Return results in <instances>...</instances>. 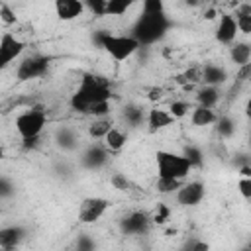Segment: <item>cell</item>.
I'll list each match as a JSON object with an SVG mask.
<instances>
[{
  "label": "cell",
  "mask_w": 251,
  "mask_h": 251,
  "mask_svg": "<svg viewBox=\"0 0 251 251\" xmlns=\"http://www.w3.org/2000/svg\"><path fill=\"white\" fill-rule=\"evenodd\" d=\"M24 49H25V43L20 37H16L12 31H4L0 39V67L2 69L10 67V63L20 59Z\"/></svg>",
  "instance_id": "8fae6325"
},
{
  "label": "cell",
  "mask_w": 251,
  "mask_h": 251,
  "mask_svg": "<svg viewBox=\"0 0 251 251\" xmlns=\"http://www.w3.org/2000/svg\"><path fill=\"white\" fill-rule=\"evenodd\" d=\"M200 78L204 84H212V86H222L227 80V71L224 65L218 63H206L200 69Z\"/></svg>",
  "instance_id": "9a60e30c"
},
{
  "label": "cell",
  "mask_w": 251,
  "mask_h": 251,
  "mask_svg": "<svg viewBox=\"0 0 251 251\" xmlns=\"http://www.w3.org/2000/svg\"><path fill=\"white\" fill-rule=\"evenodd\" d=\"M108 153H110V149L104 143H90L78 155L80 167L86 171H98L108 163Z\"/></svg>",
  "instance_id": "30bf717a"
},
{
  "label": "cell",
  "mask_w": 251,
  "mask_h": 251,
  "mask_svg": "<svg viewBox=\"0 0 251 251\" xmlns=\"http://www.w3.org/2000/svg\"><path fill=\"white\" fill-rule=\"evenodd\" d=\"M184 247H186L188 251H202V249H208L210 245H208L206 241H200V239H190V241L184 243Z\"/></svg>",
  "instance_id": "74e56055"
},
{
  "label": "cell",
  "mask_w": 251,
  "mask_h": 251,
  "mask_svg": "<svg viewBox=\"0 0 251 251\" xmlns=\"http://www.w3.org/2000/svg\"><path fill=\"white\" fill-rule=\"evenodd\" d=\"M45 126H47V114L41 106H31V108L20 112L14 120V127L18 131V135L22 137V141L39 139Z\"/></svg>",
  "instance_id": "5b68a950"
},
{
  "label": "cell",
  "mask_w": 251,
  "mask_h": 251,
  "mask_svg": "<svg viewBox=\"0 0 251 251\" xmlns=\"http://www.w3.org/2000/svg\"><path fill=\"white\" fill-rule=\"evenodd\" d=\"M96 43L116 61V63H124L127 61L141 45L139 41L129 33V35H116L110 31H100L96 35Z\"/></svg>",
  "instance_id": "277c9868"
},
{
  "label": "cell",
  "mask_w": 251,
  "mask_h": 251,
  "mask_svg": "<svg viewBox=\"0 0 251 251\" xmlns=\"http://www.w3.org/2000/svg\"><path fill=\"white\" fill-rule=\"evenodd\" d=\"M151 222L153 220L147 212L133 210V212H127L120 220V231H122V235H143L149 231Z\"/></svg>",
  "instance_id": "9c48e42d"
},
{
  "label": "cell",
  "mask_w": 251,
  "mask_h": 251,
  "mask_svg": "<svg viewBox=\"0 0 251 251\" xmlns=\"http://www.w3.org/2000/svg\"><path fill=\"white\" fill-rule=\"evenodd\" d=\"M112 126H114V124H112L108 118H94V120L88 124V129H86V131H88V135H90L92 139H104Z\"/></svg>",
  "instance_id": "cb8c5ba5"
},
{
  "label": "cell",
  "mask_w": 251,
  "mask_h": 251,
  "mask_svg": "<svg viewBox=\"0 0 251 251\" xmlns=\"http://www.w3.org/2000/svg\"><path fill=\"white\" fill-rule=\"evenodd\" d=\"M155 167H157V176L178 178V180H186L190 171L194 169L192 161L184 153H173L165 149H159L155 153Z\"/></svg>",
  "instance_id": "3957f363"
},
{
  "label": "cell",
  "mask_w": 251,
  "mask_h": 251,
  "mask_svg": "<svg viewBox=\"0 0 251 251\" xmlns=\"http://www.w3.org/2000/svg\"><path fill=\"white\" fill-rule=\"evenodd\" d=\"M196 104L206 106V108H216V104L222 98V88L220 86H212V84H204L196 90Z\"/></svg>",
  "instance_id": "ac0fdd59"
},
{
  "label": "cell",
  "mask_w": 251,
  "mask_h": 251,
  "mask_svg": "<svg viewBox=\"0 0 251 251\" xmlns=\"http://www.w3.org/2000/svg\"><path fill=\"white\" fill-rule=\"evenodd\" d=\"M25 237V229L22 226H4L0 229V249L12 251L16 249Z\"/></svg>",
  "instance_id": "2e32d148"
},
{
  "label": "cell",
  "mask_w": 251,
  "mask_h": 251,
  "mask_svg": "<svg viewBox=\"0 0 251 251\" xmlns=\"http://www.w3.org/2000/svg\"><path fill=\"white\" fill-rule=\"evenodd\" d=\"M110 98H112V86L108 78L94 75V73H84L76 90L69 98V106L78 114H86V110L94 102L110 100Z\"/></svg>",
  "instance_id": "6da1fadb"
},
{
  "label": "cell",
  "mask_w": 251,
  "mask_h": 251,
  "mask_svg": "<svg viewBox=\"0 0 251 251\" xmlns=\"http://www.w3.org/2000/svg\"><path fill=\"white\" fill-rule=\"evenodd\" d=\"M173 122H175V116L169 112V108L165 110V108H159V106L151 108L147 112V118H145V124L149 127V131H161V129L173 126Z\"/></svg>",
  "instance_id": "5bb4252c"
},
{
  "label": "cell",
  "mask_w": 251,
  "mask_h": 251,
  "mask_svg": "<svg viewBox=\"0 0 251 251\" xmlns=\"http://www.w3.org/2000/svg\"><path fill=\"white\" fill-rule=\"evenodd\" d=\"M188 110H192V108H190V104L186 100H173L169 104V112L175 116V120L176 118H184L188 114Z\"/></svg>",
  "instance_id": "4dcf8cb0"
},
{
  "label": "cell",
  "mask_w": 251,
  "mask_h": 251,
  "mask_svg": "<svg viewBox=\"0 0 251 251\" xmlns=\"http://www.w3.org/2000/svg\"><path fill=\"white\" fill-rule=\"evenodd\" d=\"M49 71V59L45 55H29V57H24L18 67H16V78L18 80H33V78H39L43 76L45 73Z\"/></svg>",
  "instance_id": "8992f818"
},
{
  "label": "cell",
  "mask_w": 251,
  "mask_h": 251,
  "mask_svg": "<svg viewBox=\"0 0 251 251\" xmlns=\"http://www.w3.org/2000/svg\"><path fill=\"white\" fill-rule=\"evenodd\" d=\"M102 141H104V145H106L112 153H118V151H122V149L126 147V143H127V131L122 129V127H118V126H112L110 131L106 133V137H104Z\"/></svg>",
  "instance_id": "ffe728a7"
},
{
  "label": "cell",
  "mask_w": 251,
  "mask_h": 251,
  "mask_svg": "<svg viewBox=\"0 0 251 251\" xmlns=\"http://www.w3.org/2000/svg\"><path fill=\"white\" fill-rule=\"evenodd\" d=\"M169 218H171V208H169L165 202H159V204L155 206L153 214H151V220H153V224H157V226H163V224H167V222H169Z\"/></svg>",
  "instance_id": "f546056e"
},
{
  "label": "cell",
  "mask_w": 251,
  "mask_h": 251,
  "mask_svg": "<svg viewBox=\"0 0 251 251\" xmlns=\"http://www.w3.org/2000/svg\"><path fill=\"white\" fill-rule=\"evenodd\" d=\"M84 6L90 14L94 16H106V8H108V0H84Z\"/></svg>",
  "instance_id": "1f68e13d"
},
{
  "label": "cell",
  "mask_w": 251,
  "mask_h": 251,
  "mask_svg": "<svg viewBox=\"0 0 251 251\" xmlns=\"http://www.w3.org/2000/svg\"><path fill=\"white\" fill-rule=\"evenodd\" d=\"M110 184L120 192H131V188H133V182L124 173H112L110 175Z\"/></svg>",
  "instance_id": "83f0119b"
},
{
  "label": "cell",
  "mask_w": 251,
  "mask_h": 251,
  "mask_svg": "<svg viewBox=\"0 0 251 251\" xmlns=\"http://www.w3.org/2000/svg\"><path fill=\"white\" fill-rule=\"evenodd\" d=\"M53 8H55V16L61 22H73V20L80 18L86 10L84 0H55Z\"/></svg>",
  "instance_id": "4fadbf2b"
},
{
  "label": "cell",
  "mask_w": 251,
  "mask_h": 251,
  "mask_svg": "<svg viewBox=\"0 0 251 251\" xmlns=\"http://www.w3.org/2000/svg\"><path fill=\"white\" fill-rule=\"evenodd\" d=\"M235 22H237V29L239 33H245V35H251V6H241L237 12H235Z\"/></svg>",
  "instance_id": "d4e9b609"
},
{
  "label": "cell",
  "mask_w": 251,
  "mask_h": 251,
  "mask_svg": "<svg viewBox=\"0 0 251 251\" xmlns=\"http://www.w3.org/2000/svg\"><path fill=\"white\" fill-rule=\"evenodd\" d=\"M237 190L245 200H251V176H241L237 180Z\"/></svg>",
  "instance_id": "d590c367"
},
{
  "label": "cell",
  "mask_w": 251,
  "mask_h": 251,
  "mask_svg": "<svg viewBox=\"0 0 251 251\" xmlns=\"http://www.w3.org/2000/svg\"><path fill=\"white\" fill-rule=\"evenodd\" d=\"M239 29H237V22H235V16L231 14H222L220 20H218V25H216V41L222 43V45H231L237 37Z\"/></svg>",
  "instance_id": "7c38bea8"
},
{
  "label": "cell",
  "mask_w": 251,
  "mask_h": 251,
  "mask_svg": "<svg viewBox=\"0 0 251 251\" xmlns=\"http://www.w3.org/2000/svg\"><path fill=\"white\" fill-rule=\"evenodd\" d=\"M182 153L192 161V165H194V167H200V165H202V157H204V155H202L200 147H196V145H186Z\"/></svg>",
  "instance_id": "836d02e7"
},
{
  "label": "cell",
  "mask_w": 251,
  "mask_h": 251,
  "mask_svg": "<svg viewBox=\"0 0 251 251\" xmlns=\"http://www.w3.org/2000/svg\"><path fill=\"white\" fill-rule=\"evenodd\" d=\"M108 208H110V200L102 196H88L78 204V222L86 226L96 224L106 214Z\"/></svg>",
  "instance_id": "52a82bcc"
},
{
  "label": "cell",
  "mask_w": 251,
  "mask_h": 251,
  "mask_svg": "<svg viewBox=\"0 0 251 251\" xmlns=\"http://www.w3.org/2000/svg\"><path fill=\"white\" fill-rule=\"evenodd\" d=\"M133 4L135 0H108L106 16H124Z\"/></svg>",
  "instance_id": "4316f807"
},
{
  "label": "cell",
  "mask_w": 251,
  "mask_h": 251,
  "mask_svg": "<svg viewBox=\"0 0 251 251\" xmlns=\"http://www.w3.org/2000/svg\"><path fill=\"white\" fill-rule=\"evenodd\" d=\"M247 139H249V147H251V127H249V137Z\"/></svg>",
  "instance_id": "b9f144b4"
},
{
  "label": "cell",
  "mask_w": 251,
  "mask_h": 251,
  "mask_svg": "<svg viewBox=\"0 0 251 251\" xmlns=\"http://www.w3.org/2000/svg\"><path fill=\"white\" fill-rule=\"evenodd\" d=\"M229 61L235 67H247L251 61V43L249 41H233L229 45Z\"/></svg>",
  "instance_id": "e0dca14e"
},
{
  "label": "cell",
  "mask_w": 251,
  "mask_h": 251,
  "mask_svg": "<svg viewBox=\"0 0 251 251\" xmlns=\"http://www.w3.org/2000/svg\"><path fill=\"white\" fill-rule=\"evenodd\" d=\"M216 133L220 139H231L235 135V129H237V122L229 116V114H224V116H218L216 120Z\"/></svg>",
  "instance_id": "7402d4cb"
},
{
  "label": "cell",
  "mask_w": 251,
  "mask_h": 251,
  "mask_svg": "<svg viewBox=\"0 0 251 251\" xmlns=\"http://www.w3.org/2000/svg\"><path fill=\"white\" fill-rule=\"evenodd\" d=\"M175 198L184 208H194L206 198V184L202 180H184L182 186L175 192Z\"/></svg>",
  "instance_id": "ba28073f"
},
{
  "label": "cell",
  "mask_w": 251,
  "mask_h": 251,
  "mask_svg": "<svg viewBox=\"0 0 251 251\" xmlns=\"http://www.w3.org/2000/svg\"><path fill=\"white\" fill-rule=\"evenodd\" d=\"M245 116L251 120V96L247 98V102H245Z\"/></svg>",
  "instance_id": "60d3db41"
},
{
  "label": "cell",
  "mask_w": 251,
  "mask_h": 251,
  "mask_svg": "<svg viewBox=\"0 0 251 251\" xmlns=\"http://www.w3.org/2000/svg\"><path fill=\"white\" fill-rule=\"evenodd\" d=\"M94 245H96L94 239H90L88 235H78L76 241H75V247H76V249H92Z\"/></svg>",
  "instance_id": "8d00e7d4"
},
{
  "label": "cell",
  "mask_w": 251,
  "mask_h": 251,
  "mask_svg": "<svg viewBox=\"0 0 251 251\" xmlns=\"http://www.w3.org/2000/svg\"><path fill=\"white\" fill-rule=\"evenodd\" d=\"M184 180H178V178H165V176H157V182H155V190L159 194H175L180 186H182Z\"/></svg>",
  "instance_id": "484cf974"
},
{
  "label": "cell",
  "mask_w": 251,
  "mask_h": 251,
  "mask_svg": "<svg viewBox=\"0 0 251 251\" xmlns=\"http://www.w3.org/2000/svg\"><path fill=\"white\" fill-rule=\"evenodd\" d=\"M204 18H206V20H216V8L206 10V12H204Z\"/></svg>",
  "instance_id": "f35d334b"
},
{
  "label": "cell",
  "mask_w": 251,
  "mask_h": 251,
  "mask_svg": "<svg viewBox=\"0 0 251 251\" xmlns=\"http://www.w3.org/2000/svg\"><path fill=\"white\" fill-rule=\"evenodd\" d=\"M239 175H241V176H251V167H249V165H243V167L239 169Z\"/></svg>",
  "instance_id": "ab89813d"
},
{
  "label": "cell",
  "mask_w": 251,
  "mask_h": 251,
  "mask_svg": "<svg viewBox=\"0 0 251 251\" xmlns=\"http://www.w3.org/2000/svg\"><path fill=\"white\" fill-rule=\"evenodd\" d=\"M122 118H124V122L127 124V127H137V126H141V124L145 122L147 114H143V110H141L139 106L127 104V106L122 110Z\"/></svg>",
  "instance_id": "603a6c76"
},
{
  "label": "cell",
  "mask_w": 251,
  "mask_h": 251,
  "mask_svg": "<svg viewBox=\"0 0 251 251\" xmlns=\"http://www.w3.org/2000/svg\"><path fill=\"white\" fill-rule=\"evenodd\" d=\"M141 12L163 14L165 12V0H141Z\"/></svg>",
  "instance_id": "d6a6232c"
},
{
  "label": "cell",
  "mask_w": 251,
  "mask_h": 251,
  "mask_svg": "<svg viewBox=\"0 0 251 251\" xmlns=\"http://www.w3.org/2000/svg\"><path fill=\"white\" fill-rule=\"evenodd\" d=\"M216 120H218V114L214 112V108H206V106L196 104L190 112V122H192V126H198V127L212 126V124H216Z\"/></svg>",
  "instance_id": "44dd1931"
},
{
  "label": "cell",
  "mask_w": 251,
  "mask_h": 251,
  "mask_svg": "<svg viewBox=\"0 0 251 251\" xmlns=\"http://www.w3.org/2000/svg\"><path fill=\"white\" fill-rule=\"evenodd\" d=\"M0 18H2V22H4L6 25L16 24V20H18L16 12H14V10L8 6V2H2V4H0Z\"/></svg>",
  "instance_id": "e575fe53"
},
{
  "label": "cell",
  "mask_w": 251,
  "mask_h": 251,
  "mask_svg": "<svg viewBox=\"0 0 251 251\" xmlns=\"http://www.w3.org/2000/svg\"><path fill=\"white\" fill-rule=\"evenodd\" d=\"M110 100H100V102H94L88 110H86V116H92V118H108L110 116Z\"/></svg>",
  "instance_id": "f1b7e54d"
},
{
  "label": "cell",
  "mask_w": 251,
  "mask_h": 251,
  "mask_svg": "<svg viewBox=\"0 0 251 251\" xmlns=\"http://www.w3.org/2000/svg\"><path fill=\"white\" fill-rule=\"evenodd\" d=\"M171 27V22L167 18V14H147L141 12L139 18L135 20L133 27H131V35L139 41V45H153L157 41H161L167 31Z\"/></svg>",
  "instance_id": "7a4b0ae2"
},
{
  "label": "cell",
  "mask_w": 251,
  "mask_h": 251,
  "mask_svg": "<svg viewBox=\"0 0 251 251\" xmlns=\"http://www.w3.org/2000/svg\"><path fill=\"white\" fill-rule=\"evenodd\" d=\"M55 143L63 151H75L78 147V133H76V129H73L69 126H61L55 131Z\"/></svg>",
  "instance_id": "d6986e66"
}]
</instances>
